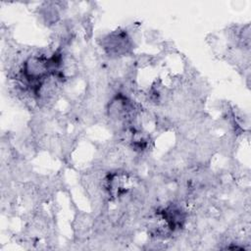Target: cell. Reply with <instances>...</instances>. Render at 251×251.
<instances>
[{
  "instance_id": "obj_1",
  "label": "cell",
  "mask_w": 251,
  "mask_h": 251,
  "mask_svg": "<svg viewBox=\"0 0 251 251\" xmlns=\"http://www.w3.org/2000/svg\"><path fill=\"white\" fill-rule=\"evenodd\" d=\"M103 47L108 54L121 56L130 50L129 38L126 32H114L103 40Z\"/></svg>"
}]
</instances>
